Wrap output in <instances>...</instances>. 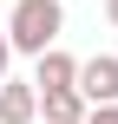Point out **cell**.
I'll use <instances>...</instances> for the list:
<instances>
[{
  "mask_svg": "<svg viewBox=\"0 0 118 124\" xmlns=\"http://www.w3.org/2000/svg\"><path fill=\"white\" fill-rule=\"evenodd\" d=\"M79 98L85 105H118V52H92L79 72H72Z\"/></svg>",
  "mask_w": 118,
  "mask_h": 124,
  "instance_id": "2",
  "label": "cell"
},
{
  "mask_svg": "<svg viewBox=\"0 0 118 124\" xmlns=\"http://www.w3.org/2000/svg\"><path fill=\"white\" fill-rule=\"evenodd\" d=\"M79 124H118V105H85V118Z\"/></svg>",
  "mask_w": 118,
  "mask_h": 124,
  "instance_id": "6",
  "label": "cell"
},
{
  "mask_svg": "<svg viewBox=\"0 0 118 124\" xmlns=\"http://www.w3.org/2000/svg\"><path fill=\"white\" fill-rule=\"evenodd\" d=\"M7 52H13V46H7V26H0V78H7Z\"/></svg>",
  "mask_w": 118,
  "mask_h": 124,
  "instance_id": "7",
  "label": "cell"
},
{
  "mask_svg": "<svg viewBox=\"0 0 118 124\" xmlns=\"http://www.w3.org/2000/svg\"><path fill=\"white\" fill-rule=\"evenodd\" d=\"M33 59H39V65H33V92H53V85H72V72H79V59H72V52H59V39H53V46H39Z\"/></svg>",
  "mask_w": 118,
  "mask_h": 124,
  "instance_id": "3",
  "label": "cell"
},
{
  "mask_svg": "<svg viewBox=\"0 0 118 124\" xmlns=\"http://www.w3.org/2000/svg\"><path fill=\"white\" fill-rule=\"evenodd\" d=\"M105 20H112V26H118V0H105Z\"/></svg>",
  "mask_w": 118,
  "mask_h": 124,
  "instance_id": "8",
  "label": "cell"
},
{
  "mask_svg": "<svg viewBox=\"0 0 118 124\" xmlns=\"http://www.w3.org/2000/svg\"><path fill=\"white\" fill-rule=\"evenodd\" d=\"M59 26H66V7H59V0H13V13H7V46H13V52H39V46L59 39Z\"/></svg>",
  "mask_w": 118,
  "mask_h": 124,
  "instance_id": "1",
  "label": "cell"
},
{
  "mask_svg": "<svg viewBox=\"0 0 118 124\" xmlns=\"http://www.w3.org/2000/svg\"><path fill=\"white\" fill-rule=\"evenodd\" d=\"M39 118H46V124H79V118H85L79 85H53V92H39Z\"/></svg>",
  "mask_w": 118,
  "mask_h": 124,
  "instance_id": "5",
  "label": "cell"
},
{
  "mask_svg": "<svg viewBox=\"0 0 118 124\" xmlns=\"http://www.w3.org/2000/svg\"><path fill=\"white\" fill-rule=\"evenodd\" d=\"M0 124H39V92L0 78Z\"/></svg>",
  "mask_w": 118,
  "mask_h": 124,
  "instance_id": "4",
  "label": "cell"
}]
</instances>
